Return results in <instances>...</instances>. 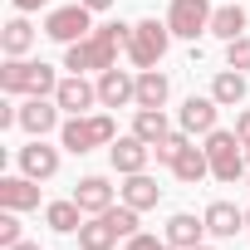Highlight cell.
I'll list each match as a JSON object with an SVG mask.
<instances>
[{
  "instance_id": "4dcf8cb0",
  "label": "cell",
  "mask_w": 250,
  "mask_h": 250,
  "mask_svg": "<svg viewBox=\"0 0 250 250\" xmlns=\"http://www.w3.org/2000/svg\"><path fill=\"white\" fill-rule=\"evenodd\" d=\"M128 250H177V245H172L167 235H143V230H138V235H128Z\"/></svg>"
},
{
  "instance_id": "ac0fdd59",
  "label": "cell",
  "mask_w": 250,
  "mask_h": 250,
  "mask_svg": "<svg viewBox=\"0 0 250 250\" xmlns=\"http://www.w3.org/2000/svg\"><path fill=\"white\" fill-rule=\"evenodd\" d=\"M250 30V15H245V5H235V0H226V5H216V15H211V35L216 40H240Z\"/></svg>"
},
{
  "instance_id": "7402d4cb",
  "label": "cell",
  "mask_w": 250,
  "mask_h": 250,
  "mask_svg": "<svg viewBox=\"0 0 250 250\" xmlns=\"http://www.w3.org/2000/svg\"><path fill=\"white\" fill-rule=\"evenodd\" d=\"M0 49H5V59H25V54L35 49V25H30L25 15H15L5 30H0Z\"/></svg>"
},
{
  "instance_id": "8fae6325",
  "label": "cell",
  "mask_w": 250,
  "mask_h": 250,
  "mask_svg": "<svg viewBox=\"0 0 250 250\" xmlns=\"http://www.w3.org/2000/svg\"><path fill=\"white\" fill-rule=\"evenodd\" d=\"M20 172L35 177V182H49V177L59 172V147H49L44 138H30V143L20 147Z\"/></svg>"
},
{
  "instance_id": "74e56055",
  "label": "cell",
  "mask_w": 250,
  "mask_h": 250,
  "mask_svg": "<svg viewBox=\"0 0 250 250\" xmlns=\"http://www.w3.org/2000/svg\"><path fill=\"white\" fill-rule=\"evenodd\" d=\"M245 162H250V143H245Z\"/></svg>"
},
{
  "instance_id": "d6a6232c",
  "label": "cell",
  "mask_w": 250,
  "mask_h": 250,
  "mask_svg": "<svg viewBox=\"0 0 250 250\" xmlns=\"http://www.w3.org/2000/svg\"><path fill=\"white\" fill-rule=\"evenodd\" d=\"M10 5H15L20 15H30V10H44V5H54V0H10Z\"/></svg>"
},
{
  "instance_id": "6da1fadb",
  "label": "cell",
  "mask_w": 250,
  "mask_h": 250,
  "mask_svg": "<svg viewBox=\"0 0 250 250\" xmlns=\"http://www.w3.org/2000/svg\"><path fill=\"white\" fill-rule=\"evenodd\" d=\"M128 40H133V25H123V20L93 25L88 40L64 44V69L69 74H103V69L118 64V49H128Z\"/></svg>"
},
{
  "instance_id": "d6986e66",
  "label": "cell",
  "mask_w": 250,
  "mask_h": 250,
  "mask_svg": "<svg viewBox=\"0 0 250 250\" xmlns=\"http://www.w3.org/2000/svg\"><path fill=\"white\" fill-rule=\"evenodd\" d=\"M83 216H88V211H83L74 196H64V201H49V206H44V226H49V230H59V235H79Z\"/></svg>"
},
{
  "instance_id": "f546056e",
  "label": "cell",
  "mask_w": 250,
  "mask_h": 250,
  "mask_svg": "<svg viewBox=\"0 0 250 250\" xmlns=\"http://www.w3.org/2000/svg\"><path fill=\"white\" fill-rule=\"evenodd\" d=\"M0 245H20V211H5V206H0Z\"/></svg>"
},
{
  "instance_id": "d4e9b609",
  "label": "cell",
  "mask_w": 250,
  "mask_h": 250,
  "mask_svg": "<svg viewBox=\"0 0 250 250\" xmlns=\"http://www.w3.org/2000/svg\"><path fill=\"white\" fill-rule=\"evenodd\" d=\"M172 172H177V182H187V187H196L201 177H211V157H206V147H196V143H191V147L177 157V167H172Z\"/></svg>"
},
{
  "instance_id": "5bb4252c",
  "label": "cell",
  "mask_w": 250,
  "mask_h": 250,
  "mask_svg": "<svg viewBox=\"0 0 250 250\" xmlns=\"http://www.w3.org/2000/svg\"><path fill=\"white\" fill-rule=\"evenodd\" d=\"M201 216H206V235H216V240H235L245 230V211L230 206V201H211Z\"/></svg>"
},
{
  "instance_id": "5b68a950",
  "label": "cell",
  "mask_w": 250,
  "mask_h": 250,
  "mask_svg": "<svg viewBox=\"0 0 250 250\" xmlns=\"http://www.w3.org/2000/svg\"><path fill=\"white\" fill-rule=\"evenodd\" d=\"M44 35L54 40V44H79V40H88L93 35V10L88 5H49V15H44Z\"/></svg>"
},
{
  "instance_id": "8d00e7d4",
  "label": "cell",
  "mask_w": 250,
  "mask_h": 250,
  "mask_svg": "<svg viewBox=\"0 0 250 250\" xmlns=\"http://www.w3.org/2000/svg\"><path fill=\"white\" fill-rule=\"evenodd\" d=\"M245 230H250V206H245Z\"/></svg>"
},
{
  "instance_id": "9a60e30c",
  "label": "cell",
  "mask_w": 250,
  "mask_h": 250,
  "mask_svg": "<svg viewBox=\"0 0 250 250\" xmlns=\"http://www.w3.org/2000/svg\"><path fill=\"white\" fill-rule=\"evenodd\" d=\"M0 206L5 211H35L40 206V182L35 177H0Z\"/></svg>"
},
{
  "instance_id": "2e32d148",
  "label": "cell",
  "mask_w": 250,
  "mask_h": 250,
  "mask_svg": "<svg viewBox=\"0 0 250 250\" xmlns=\"http://www.w3.org/2000/svg\"><path fill=\"white\" fill-rule=\"evenodd\" d=\"M118 201H128L133 211H152V206L162 201V187H157V177H147V172H133L128 182L118 187Z\"/></svg>"
},
{
  "instance_id": "484cf974",
  "label": "cell",
  "mask_w": 250,
  "mask_h": 250,
  "mask_svg": "<svg viewBox=\"0 0 250 250\" xmlns=\"http://www.w3.org/2000/svg\"><path fill=\"white\" fill-rule=\"evenodd\" d=\"M54 88H59V74H54L49 64H30V74H25V98H54Z\"/></svg>"
},
{
  "instance_id": "d590c367",
  "label": "cell",
  "mask_w": 250,
  "mask_h": 250,
  "mask_svg": "<svg viewBox=\"0 0 250 250\" xmlns=\"http://www.w3.org/2000/svg\"><path fill=\"white\" fill-rule=\"evenodd\" d=\"M191 250H216V245H206V240H201V245H191Z\"/></svg>"
},
{
  "instance_id": "8992f818",
  "label": "cell",
  "mask_w": 250,
  "mask_h": 250,
  "mask_svg": "<svg viewBox=\"0 0 250 250\" xmlns=\"http://www.w3.org/2000/svg\"><path fill=\"white\" fill-rule=\"evenodd\" d=\"M211 0H172V5H167V25H172V35L177 40H201L206 30H211Z\"/></svg>"
},
{
  "instance_id": "4316f807",
  "label": "cell",
  "mask_w": 250,
  "mask_h": 250,
  "mask_svg": "<svg viewBox=\"0 0 250 250\" xmlns=\"http://www.w3.org/2000/svg\"><path fill=\"white\" fill-rule=\"evenodd\" d=\"M25 74H30V59H5V64H0V93L20 98L25 93Z\"/></svg>"
},
{
  "instance_id": "7a4b0ae2",
  "label": "cell",
  "mask_w": 250,
  "mask_h": 250,
  "mask_svg": "<svg viewBox=\"0 0 250 250\" xmlns=\"http://www.w3.org/2000/svg\"><path fill=\"white\" fill-rule=\"evenodd\" d=\"M113 138H118V123H113L108 113L64 118V128H59V147L74 152V157H83V152H93V147H108Z\"/></svg>"
},
{
  "instance_id": "1f68e13d",
  "label": "cell",
  "mask_w": 250,
  "mask_h": 250,
  "mask_svg": "<svg viewBox=\"0 0 250 250\" xmlns=\"http://www.w3.org/2000/svg\"><path fill=\"white\" fill-rule=\"evenodd\" d=\"M235 138H240V143H250V108H240V113H235Z\"/></svg>"
},
{
  "instance_id": "e0dca14e",
  "label": "cell",
  "mask_w": 250,
  "mask_h": 250,
  "mask_svg": "<svg viewBox=\"0 0 250 250\" xmlns=\"http://www.w3.org/2000/svg\"><path fill=\"white\" fill-rule=\"evenodd\" d=\"M177 250H191V245H201L206 240V216H191V211H177L172 221H167V230H162Z\"/></svg>"
},
{
  "instance_id": "30bf717a",
  "label": "cell",
  "mask_w": 250,
  "mask_h": 250,
  "mask_svg": "<svg viewBox=\"0 0 250 250\" xmlns=\"http://www.w3.org/2000/svg\"><path fill=\"white\" fill-rule=\"evenodd\" d=\"M59 113H64V108H59L54 98H25V103H20V128H25L30 138H44V133L64 128Z\"/></svg>"
},
{
  "instance_id": "ba28073f",
  "label": "cell",
  "mask_w": 250,
  "mask_h": 250,
  "mask_svg": "<svg viewBox=\"0 0 250 250\" xmlns=\"http://www.w3.org/2000/svg\"><path fill=\"white\" fill-rule=\"evenodd\" d=\"M98 103L103 108H128V103H138V74L133 69H103L98 74Z\"/></svg>"
},
{
  "instance_id": "83f0119b",
  "label": "cell",
  "mask_w": 250,
  "mask_h": 250,
  "mask_svg": "<svg viewBox=\"0 0 250 250\" xmlns=\"http://www.w3.org/2000/svg\"><path fill=\"white\" fill-rule=\"evenodd\" d=\"M187 147H191V133H182V128H177V133H167V138L152 147V157H157L162 167H177V157H182Z\"/></svg>"
},
{
  "instance_id": "836d02e7",
  "label": "cell",
  "mask_w": 250,
  "mask_h": 250,
  "mask_svg": "<svg viewBox=\"0 0 250 250\" xmlns=\"http://www.w3.org/2000/svg\"><path fill=\"white\" fill-rule=\"evenodd\" d=\"M79 5H88V10L98 15V10H108V5H113V0H79Z\"/></svg>"
},
{
  "instance_id": "52a82bcc",
  "label": "cell",
  "mask_w": 250,
  "mask_h": 250,
  "mask_svg": "<svg viewBox=\"0 0 250 250\" xmlns=\"http://www.w3.org/2000/svg\"><path fill=\"white\" fill-rule=\"evenodd\" d=\"M54 103H59L69 118H83V113H93V108H98V83H88L83 74H69V79H59Z\"/></svg>"
},
{
  "instance_id": "f1b7e54d",
  "label": "cell",
  "mask_w": 250,
  "mask_h": 250,
  "mask_svg": "<svg viewBox=\"0 0 250 250\" xmlns=\"http://www.w3.org/2000/svg\"><path fill=\"white\" fill-rule=\"evenodd\" d=\"M226 69H250V35H240V40H230L226 44Z\"/></svg>"
},
{
  "instance_id": "603a6c76",
  "label": "cell",
  "mask_w": 250,
  "mask_h": 250,
  "mask_svg": "<svg viewBox=\"0 0 250 250\" xmlns=\"http://www.w3.org/2000/svg\"><path fill=\"white\" fill-rule=\"evenodd\" d=\"M211 98H216L221 108L245 103V74H240V69H221V74L211 79Z\"/></svg>"
},
{
  "instance_id": "cb8c5ba5",
  "label": "cell",
  "mask_w": 250,
  "mask_h": 250,
  "mask_svg": "<svg viewBox=\"0 0 250 250\" xmlns=\"http://www.w3.org/2000/svg\"><path fill=\"white\" fill-rule=\"evenodd\" d=\"M133 133H138L147 147H157V143L172 133V123H167V113H162V108H138V118H133Z\"/></svg>"
},
{
  "instance_id": "277c9868",
  "label": "cell",
  "mask_w": 250,
  "mask_h": 250,
  "mask_svg": "<svg viewBox=\"0 0 250 250\" xmlns=\"http://www.w3.org/2000/svg\"><path fill=\"white\" fill-rule=\"evenodd\" d=\"M172 40H177V35H172L167 20H138V25H133V40H128L123 54L133 59V69H157Z\"/></svg>"
},
{
  "instance_id": "7c38bea8",
  "label": "cell",
  "mask_w": 250,
  "mask_h": 250,
  "mask_svg": "<svg viewBox=\"0 0 250 250\" xmlns=\"http://www.w3.org/2000/svg\"><path fill=\"white\" fill-rule=\"evenodd\" d=\"M118 240H123V230H118V221H113V206L98 211V216H88V221L79 226V250H113Z\"/></svg>"
},
{
  "instance_id": "3957f363",
  "label": "cell",
  "mask_w": 250,
  "mask_h": 250,
  "mask_svg": "<svg viewBox=\"0 0 250 250\" xmlns=\"http://www.w3.org/2000/svg\"><path fill=\"white\" fill-rule=\"evenodd\" d=\"M206 157H211V177L216 182H226V187H235L240 177H245V143L235 138V128H216V133H206Z\"/></svg>"
},
{
  "instance_id": "ffe728a7",
  "label": "cell",
  "mask_w": 250,
  "mask_h": 250,
  "mask_svg": "<svg viewBox=\"0 0 250 250\" xmlns=\"http://www.w3.org/2000/svg\"><path fill=\"white\" fill-rule=\"evenodd\" d=\"M172 79L162 69H138V108H167Z\"/></svg>"
},
{
  "instance_id": "9c48e42d",
  "label": "cell",
  "mask_w": 250,
  "mask_h": 250,
  "mask_svg": "<svg viewBox=\"0 0 250 250\" xmlns=\"http://www.w3.org/2000/svg\"><path fill=\"white\" fill-rule=\"evenodd\" d=\"M108 162H113V172L133 177V172H147V162H152V147H147L138 133H128V138H113V143H108Z\"/></svg>"
},
{
  "instance_id": "e575fe53",
  "label": "cell",
  "mask_w": 250,
  "mask_h": 250,
  "mask_svg": "<svg viewBox=\"0 0 250 250\" xmlns=\"http://www.w3.org/2000/svg\"><path fill=\"white\" fill-rule=\"evenodd\" d=\"M10 250H44V245H35V240H20V245H10Z\"/></svg>"
},
{
  "instance_id": "44dd1931",
  "label": "cell",
  "mask_w": 250,
  "mask_h": 250,
  "mask_svg": "<svg viewBox=\"0 0 250 250\" xmlns=\"http://www.w3.org/2000/svg\"><path fill=\"white\" fill-rule=\"evenodd\" d=\"M74 201H79L88 216L108 211V206H113V187H108V177H98V172H93V177H83V182L74 187Z\"/></svg>"
},
{
  "instance_id": "4fadbf2b",
  "label": "cell",
  "mask_w": 250,
  "mask_h": 250,
  "mask_svg": "<svg viewBox=\"0 0 250 250\" xmlns=\"http://www.w3.org/2000/svg\"><path fill=\"white\" fill-rule=\"evenodd\" d=\"M216 113H221V103H216L211 93H206V98H196V93H191V98L182 103L177 123H182V133H191V138L201 133V138H206V133H216Z\"/></svg>"
}]
</instances>
